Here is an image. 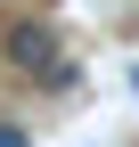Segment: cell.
<instances>
[{"label": "cell", "mask_w": 139, "mask_h": 147, "mask_svg": "<svg viewBox=\"0 0 139 147\" xmlns=\"http://www.w3.org/2000/svg\"><path fill=\"white\" fill-rule=\"evenodd\" d=\"M0 57H8L16 74H49V65H57V33H49V25H8Z\"/></svg>", "instance_id": "cell-1"}, {"label": "cell", "mask_w": 139, "mask_h": 147, "mask_svg": "<svg viewBox=\"0 0 139 147\" xmlns=\"http://www.w3.org/2000/svg\"><path fill=\"white\" fill-rule=\"evenodd\" d=\"M0 147H33V131L25 123H0Z\"/></svg>", "instance_id": "cell-2"}]
</instances>
